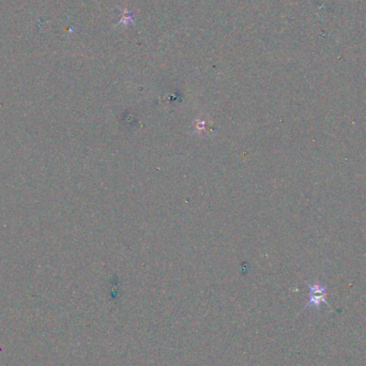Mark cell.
I'll list each match as a JSON object with an SVG mask.
<instances>
[{"label":"cell","instance_id":"cell-1","mask_svg":"<svg viewBox=\"0 0 366 366\" xmlns=\"http://www.w3.org/2000/svg\"><path fill=\"white\" fill-rule=\"evenodd\" d=\"M325 289L320 287L318 285L311 286V291H310V304L314 305H319L320 302L325 301Z\"/></svg>","mask_w":366,"mask_h":366}]
</instances>
